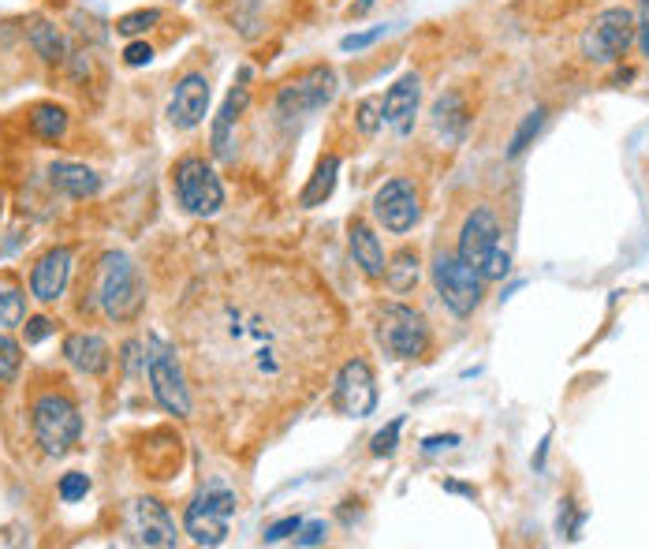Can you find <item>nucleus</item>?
I'll return each mask as SVG.
<instances>
[{"mask_svg": "<svg viewBox=\"0 0 649 549\" xmlns=\"http://www.w3.org/2000/svg\"><path fill=\"white\" fill-rule=\"evenodd\" d=\"M332 307L292 269L266 266L247 295H224L213 318L221 355L266 400V415L299 407L314 392L324 352H329Z\"/></svg>", "mask_w": 649, "mask_h": 549, "instance_id": "obj_1", "label": "nucleus"}, {"mask_svg": "<svg viewBox=\"0 0 649 549\" xmlns=\"http://www.w3.org/2000/svg\"><path fill=\"white\" fill-rule=\"evenodd\" d=\"M94 303L109 321H127L143 307V277L124 251L101 255L98 269H94Z\"/></svg>", "mask_w": 649, "mask_h": 549, "instance_id": "obj_2", "label": "nucleus"}, {"mask_svg": "<svg viewBox=\"0 0 649 549\" xmlns=\"http://www.w3.org/2000/svg\"><path fill=\"white\" fill-rule=\"evenodd\" d=\"M467 266H475L486 281H504L512 273V255L500 240V217L489 206H475L460 229V251Z\"/></svg>", "mask_w": 649, "mask_h": 549, "instance_id": "obj_3", "label": "nucleus"}, {"mask_svg": "<svg viewBox=\"0 0 649 549\" xmlns=\"http://www.w3.org/2000/svg\"><path fill=\"white\" fill-rule=\"evenodd\" d=\"M336 90H340V78L329 64L303 68L299 75H292L277 90V101H273L277 124H299V120L314 117V112L329 109Z\"/></svg>", "mask_w": 649, "mask_h": 549, "instance_id": "obj_4", "label": "nucleus"}, {"mask_svg": "<svg viewBox=\"0 0 649 549\" xmlns=\"http://www.w3.org/2000/svg\"><path fill=\"white\" fill-rule=\"evenodd\" d=\"M30 430L46 456H68L83 438V415L64 392H41L30 407Z\"/></svg>", "mask_w": 649, "mask_h": 549, "instance_id": "obj_5", "label": "nucleus"}, {"mask_svg": "<svg viewBox=\"0 0 649 549\" xmlns=\"http://www.w3.org/2000/svg\"><path fill=\"white\" fill-rule=\"evenodd\" d=\"M235 509H240L235 490L217 478V483L201 486L195 501L187 504V512H183V535L195 546H221L228 538V523H232Z\"/></svg>", "mask_w": 649, "mask_h": 549, "instance_id": "obj_6", "label": "nucleus"}, {"mask_svg": "<svg viewBox=\"0 0 649 549\" xmlns=\"http://www.w3.org/2000/svg\"><path fill=\"white\" fill-rule=\"evenodd\" d=\"M172 191L175 203L195 217H213L224 206V183L217 176V169L198 154H183L172 164Z\"/></svg>", "mask_w": 649, "mask_h": 549, "instance_id": "obj_7", "label": "nucleus"}, {"mask_svg": "<svg viewBox=\"0 0 649 549\" xmlns=\"http://www.w3.org/2000/svg\"><path fill=\"white\" fill-rule=\"evenodd\" d=\"M429 273H433V288L437 295H441V303L455 318H470V314L481 307L486 277H481L475 266H467L455 251H437Z\"/></svg>", "mask_w": 649, "mask_h": 549, "instance_id": "obj_8", "label": "nucleus"}, {"mask_svg": "<svg viewBox=\"0 0 649 549\" xmlns=\"http://www.w3.org/2000/svg\"><path fill=\"white\" fill-rule=\"evenodd\" d=\"M630 46H635V12H630V8H604L583 30L578 52H583V60H590V64L612 68L627 57Z\"/></svg>", "mask_w": 649, "mask_h": 549, "instance_id": "obj_9", "label": "nucleus"}, {"mask_svg": "<svg viewBox=\"0 0 649 549\" xmlns=\"http://www.w3.org/2000/svg\"><path fill=\"white\" fill-rule=\"evenodd\" d=\"M146 374H150V392L154 400L175 418H187L195 412V400H191L187 378H183V366L175 359V347L164 344L161 337L146 340Z\"/></svg>", "mask_w": 649, "mask_h": 549, "instance_id": "obj_10", "label": "nucleus"}, {"mask_svg": "<svg viewBox=\"0 0 649 549\" xmlns=\"http://www.w3.org/2000/svg\"><path fill=\"white\" fill-rule=\"evenodd\" d=\"M377 344L392 359H423L429 352V321L407 303H384L377 314Z\"/></svg>", "mask_w": 649, "mask_h": 549, "instance_id": "obj_11", "label": "nucleus"}, {"mask_svg": "<svg viewBox=\"0 0 649 549\" xmlns=\"http://www.w3.org/2000/svg\"><path fill=\"white\" fill-rule=\"evenodd\" d=\"M332 407L347 418H366L377 407V378L366 359H347L332 381Z\"/></svg>", "mask_w": 649, "mask_h": 549, "instance_id": "obj_12", "label": "nucleus"}, {"mask_svg": "<svg viewBox=\"0 0 649 549\" xmlns=\"http://www.w3.org/2000/svg\"><path fill=\"white\" fill-rule=\"evenodd\" d=\"M374 217L384 224V232H392V235H403V232L415 229L418 217H423V203H418L415 180L396 176V180L384 183V187L374 195Z\"/></svg>", "mask_w": 649, "mask_h": 549, "instance_id": "obj_13", "label": "nucleus"}, {"mask_svg": "<svg viewBox=\"0 0 649 549\" xmlns=\"http://www.w3.org/2000/svg\"><path fill=\"white\" fill-rule=\"evenodd\" d=\"M250 68H243L240 72V83L228 90V98L221 101V112L213 117V127H209V150H213L217 161H232L235 157V127H240L243 112H247L250 105Z\"/></svg>", "mask_w": 649, "mask_h": 549, "instance_id": "obj_14", "label": "nucleus"}, {"mask_svg": "<svg viewBox=\"0 0 649 549\" xmlns=\"http://www.w3.org/2000/svg\"><path fill=\"white\" fill-rule=\"evenodd\" d=\"M131 530H135L138 546H154V549H169L180 542V530H175L172 512L164 509L154 497H138L131 501Z\"/></svg>", "mask_w": 649, "mask_h": 549, "instance_id": "obj_15", "label": "nucleus"}, {"mask_svg": "<svg viewBox=\"0 0 649 549\" xmlns=\"http://www.w3.org/2000/svg\"><path fill=\"white\" fill-rule=\"evenodd\" d=\"M209 117V78L201 72H187L175 83L169 98V124L175 131H191Z\"/></svg>", "mask_w": 649, "mask_h": 549, "instance_id": "obj_16", "label": "nucleus"}, {"mask_svg": "<svg viewBox=\"0 0 649 549\" xmlns=\"http://www.w3.org/2000/svg\"><path fill=\"white\" fill-rule=\"evenodd\" d=\"M72 261H75L72 247H49L46 255L34 261V269H30V295L34 300L57 303L60 295L68 292V281H72Z\"/></svg>", "mask_w": 649, "mask_h": 549, "instance_id": "obj_17", "label": "nucleus"}, {"mask_svg": "<svg viewBox=\"0 0 649 549\" xmlns=\"http://www.w3.org/2000/svg\"><path fill=\"white\" fill-rule=\"evenodd\" d=\"M418 105H423V75L407 72L384 94V124L396 131V135H407V131L415 127Z\"/></svg>", "mask_w": 649, "mask_h": 549, "instance_id": "obj_18", "label": "nucleus"}, {"mask_svg": "<svg viewBox=\"0 0 649 549\" xmlns=\"http://www.w3.org/2000/svg\"><path fill=\"white\" fill-rule=\"evenodd\" d=\"M49 187L64 198H94L101 191V176L90 169V164H78V161H52L49 164Z\"/></svg>", "mask_w": 649, "mask_h": 549, "instance_id": "obj_19", "label": "nucleus"}, {"mask_svg": "<svg viewBox=\"0 0 649 549\" xmlns=\"http://www.w3.org/2000/svg\"><path fill=\"white\" fill-rule=\"evenodd\" d=\"M64 359L75 366L78 374H90L98 378L112 366V347L105 344V337L98 333H72L64 340Z\"/></svg>", "mask_w": 649, "mask_h": 549, "instance_id": "obj_20", "label": "nucleus"}, {"mask_svg": "<svg viewBox=\"0 0 649 549\" xmlns=\"http://www.w3.org/2000/svg\"><path fill=\"white\" fill-rule=\"evenodd\" d=\"M347 247H351V258H355V266L363 269L370 281L384 277V247H381V240L374 235L370 224H366V221H351L347 224Z\"/></svg>", "mask_w": 649, "mask_h": 549, "instance_id": "obj_21", "label": "nucleus"}, {"mask_svg": "<svg viewBox=\"0 0 649 549\" xmlns=\"http://www.w3.org/2000/svg\"><path fill=\"white\" fill-rule=\"evenodd\" d=\"M429 120H433V127L444 135V143H460L463 131L470 124V112H467V101H463V94H441V98L433 101V109H429Z\"/></svg>", "mask_w": 649, "mask_h": 549, "instance_id": "obj_22", "label": "nucleus"}, {"mask_svg": "<svg viewBox=\"0 0 649 549\" xmlns=\"http://www.w3.org/2000/svg\"><path fill=\"white\" fill-rule=\"evenodd\" d=\"M26 41H30V49L38 52L46 64H64V60H68V38L52 20L34 15V20L26 23Z\"/></svg>", "mask_w": 649, "mask_h": 549, "instance_id": "obj_23", "label": "nucleus"}, {"mask_svg": "<svg viewBox=\"0 0 649 549\" xmlns=\"http://www.w3.org/2000/svg\"><path fill=\"white\" fill-rule=\"evenodd\" d=\"M26 124H30V131L41 138V143H60V138L68 135V124H72V117H68L64 105L38 101V105H30V112H26Z\"/></svg>", "mask_w": 649, "mask_h": 549, "instance_id": "obj_24", "label": "nucleus"}, {"mask_svg": "<svg viewBox=\"0 0 649 549\" xmlns=\"http://www.w3.org/2000/svg\"><path fill=\"white\" fill-rule=\"evenodd\" d=\"M336 176H340V157L336 154H324L321 161H318V169H314L310 183H306V187L299 191V206L314 209V206L329 203L332 191H336Z\"/></svg>", "mask_w": 649, "mask_h": 549, "instance_id": "obj_25", "label": "nucleus"}, {"mask_svg": "<svg viewBox=\"0 0 649 549\" xmlns=\"http://www.w3.org/2000/svg\"><path fill=\"white\" fill-rule=\"evenodd\" d=\"M418 273H423V258H418V251H411V247H403L396 258L384 261V284H389L396 295L411 292V288L418 284Z\"/></svg>", "mask_w": 649, "mask_h": 549, "instance_id": "obj_26", "label": "nucleus"}, {"mask_svg": "<svg viewBox=\"0 0 649 549\" xmlns=\"http://www.w3.org/2000/svg\"><path fill=\"white\" fill-rule=\"evenodd\" d=\"M26 318V295L15 277L0 273V329H15Z\"/></svg>", "mask_w": 649, "mask_h": 549, "instance_id": "obj_27", "label": "nucleus"}, {"mask_svg": "<svg viewBox=\"0 0 649 549\" xmlns=\"http://www.w3.org/2000/svg\"><path fill=\"white\" fill-rule=\"evenodd\" d=\"M546 117H549V109H546V105H538V109H530V112H526V117H523V124L515 127L512 143H507V157H512V161H515V157H523L526 150H530V143L541 135V127H546Z\"/></svg>", "mask_w": 649, "mask_h": 549, "instance_id": "obj_28", "label": "nucleus"}, {"mask_svg": "<svg viewBox=\"0 0 649 549\" xmlns=\"http://www.w3.org/2000/svg\"><path fill=\"white\" fill-rule=\"evenodd\" d=\"M355 127L363 131V135H377V131L384 127V98L381 94H370V98H363L355 105Z\"/></svg>", "mask_w": 649, "mask_h": 549, "instance_id": "obj_29", "label": "nucleus"}, {"mask_svg": "<svg viewBox=\"0 0 649 549\" xmlns=\"http://www.w3.org/2000/svg\"><path fill=\"white\" fill-rule=\"evenodd\" d=\"M157 23H161V12H157V8H135V12H127L117 20V34H124V38H138V34L154 30Z\"/></svg>", "mask_w": 649, "mask_h": 549, "instance_id": "obj_30", "label": "nucleus"}, {"mask_svg": "<svg viewBox=\"0 0 649 549\" xmlns=\"http://www.w3.org/2000/svg\"><path fill=\"white\" fill-rule=\"evenodd\" d=\"M20 366H23V347L8 333H0V386L12 381L20 374Z\"/></svg>", "mask_w": 649, "mask_h": 549, "instance_id": "obj_31", "label": "nucleus"}, {"mask_svg": "<svg viewBox=\"0 0 649 549\" xmlns=\"http://www.w3.org/2000/svg\"><path fill=\"white\" fill-rule=\"evenodd\" d=\"M57 493H60V501H64V504L83 501V497L90 493V475H83V471H68V475L60 478Z\"/></svg>", "mask_w": 649, "mask_h": 549, "instance_id": "obj_32", "label": "nucleus"}, {"mask_svg": "<svg viewBox=\"0 0 649 549\" xmlns=\"http://www.w3.org/2000/svg\"><path fill=\"white\" fill-rule=\"evenodd\" d=\"M400 430H403V418H392L384 430H377L374 444H370L374 456H392V452H396V441H400Z\"/></svg>", "mask_w": 649, "mask_h": 549, "instance_id": "obj_33", "label": "nucleus"}, {"mask_svg": "<svg viewBox=\"0 0 649 549\" xmlns=\"http://www.w3.org/2000/svg\"><path fill=\"white\" fill-rule=\"evenodd\" d=\"M560 504H564V509H560V535H564V538H578L586 512H578L575 501H560Z\"/></svg>", "mask_w": 649, "mask_h": 549, "instance_id": "obj_34", "label": "nucleus"}, {"mask_svg": "<svg viewBox=\"0 0 649 549\" xmlns=\"http://www.w3.org/2000/svg\"><path fill=\"white\" fill-rule=\"evenodd\" d=\"M124 64H127V68H146V64H154V46H150V41H143V38L127 41Z\"/></svg>", "mask_w": 649, "mask_h": 549, "instance_id": "obj_35", "label": "nucleus"}, {"mask_svg": "<svg viewBox=\"0 0 649 549\" xmlns=\"http://www.w3.org/2000/svg\"><path fill=\"white\" fill-rule=\"evenodd\" d=\"M324 538H329V523L324 520H310L299 527V535H295V546H321Z\"/></svg>", "mask_w": 649, "mask_h": 549, "instance_id": "obj_36", "label": "nucleus"}, {"mask_svg": "<svg viewBox=\"0 0 649 549\" xmlns=\"http://www.w3.org/2000/svg\"><path fill=\"white\" fill-rule=\"evenodd\" d=\"M635 46L642 57H649V0H638V15H635Z\"/></svg>", "mask_w": 649, "mask_h": 549, "instance_id": "obj_37", "label": "nucleus"}, {"mask_svg": "<svg viewBox=\"0 0 649 549\" xmlns=\"http://www.w3.org/2000/svg\"><path fill=\"white\" fill-rule=\"evenodd\" d=\"M57 333V321L46 318V314H38V318L26 321V344H41L46 337Z\"/></svg>", "mask_w": 649, "mask_h": 549, "instance_id": "obj_38", "label": "nucleus"}, {"mask_svg": "<svg viewBox=\"0 0 649 549\" xmlns=\"http://www.w3.org/2000/svg\"><path fill=\"white\" fill-rule=\"evenodd\" d=\"M299 527H303V520H299V516L280 520V523H273V527H266V542H284V538L299 535Z\"/></svg>", "mask_w": 649, "mask_h": 549, "instance_id": "obj_39", "label": "nucleus"}, {"mask_svg": "<svg viewBox=\"0 0 649 549\" xmlns=\"http://www.w3.org/2000/svg\"><path fill=\"white\" fill-rule=\"evenodd\" d=\"M381 38H384V26H377V30H366V34H347V38L340 41V49H344V52H358V49L374 46V41H381Z\"/></svg>", "mask_w": 649, "mask_h": 549, "instance_id": "obj_40", "label": "nucleus"}, {"mask_svg": "<svg viewBox=\"0 0 649 549\" xmlns=\"http://www.w3.org/2000/svg\"><path fill=\"white\" fill-rule=\"evenodd\" d=\"M460 441H463L460 434H433V438L423 441V449H426V452H444V449H455Z\"/></svg>", "mask_w": 649, "mask_h": 549, "instance_id": "obj_41", "label": "nucleus"}, {"mask_svg": "<svg viewBox=\"0 0 649 549\" xmlns=\"http://www.w3.org/2000/svg\"><path fill=\"white\" fill-rule=\"evenodd\" d=\"M374 4H381V0H355V4H351V15H366Z\"/></svg>", "mask_w": 649, "mask_h": 549, "instance_id": "obj_42", "label": "nucleus"}, {"mask_svg": "<svg viewBox=\"0 0 649 549\" xmlns=\"http://www.w3.org/2000/svg\"><path fill=\"white\" fill-rule=\"evenodd\" d=\"M449 493H463V497H475V486H460V483H444Z\"/></svg>", "mask_w": 649, "mask_h": 549, "instance_id": "obj_43", "label": "nucleus"}]
</instances>
